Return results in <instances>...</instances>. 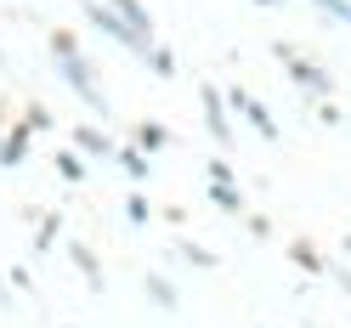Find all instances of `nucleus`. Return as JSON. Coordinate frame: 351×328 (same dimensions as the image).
<instances>
[{
    "instance_id": "nucleus-1",
    "label": "nucleus",
    "mask_w": 351,
    "mask_h": 328,
    "mask_svg": "<svg viewBox=\"0 0 351 328\" xmlns=\"http://www.w3.org/2000/svg\"><path fill=\"white\" fill-rule=\"evenodd\" d=\"M51 57H57V74H62V85H69V91L91 108V114H102L108 119V97H102V85H97V68L91 62L80 57V46H74V34H51Z\"/></svg>"
},
{
    "instance_id": "nucleus-2",
    "label": "nucleus",
    "mask_w": 351,
    "mask_h": 328,
    "mask_svg": "<svg viewBox=\"0 0 351 328\" xmlns=\"http://www.w3.org/2000/svg\"><path fill=\"white\" fill-rule=\"evenodd\" d=\"M85 17H91V23L108 34V40H119L125 51H136V57H153V34H142V29H130L125 17L114 12V6H102V0H91V6H85Z\"/></svg>"
},
{
    "instance_id": "nucleus-3",
    "label": "nucleus",
    "mask_w": 351,
    "mask_h": 328,
    "mask_svg": "<svg viewBox=\"0 0 351 328\" xmlns=\"http://www.w3.org/2000/svg\"><path fill=\"white\" fill-rule=\"evenodd\" d=\"M278 57H283V68H289V79L300 85V91H312V97H328V91H335V85H328V74L317 68V62H306V57H295L289 46H283V40H278V46H272Z\"/></svg>"
},
{
    "instance_id": "nucleus-4",
    "label": "nucleus",
    "mask_w": 351,
    "mask_h": 328,
    "mask_svg": "<svg viewBox=\"0 0 351 328\" xmlns=\"http://www.w3.org/2000/svg\"><path fill=\"white\" fill-rule=\"evenodd\" d=\"M227 102H232V114H238V119H250L255 136L278 142V119L267 114V102H261V97H250V91H227Z\"/></svg>"
},
{
    "instance_id": "nucleus-5",
    "label": "nucleus",
    "mask_w": 351,
    "mask_h": 328,
    "mask_svg": "<svg viewBox=\"0 0 351 328\" xmlns=\"http://www.w3.org/2000/svg\"><path fill=\"white\" fill-rule=\"evenodd\" d=\"M204 119H210V136L221 142V147H232V119H227V97L215 91V85H204Z\"/></svg>"
},
{
    "instance_id": "nucleus-6",
    "label": "nucleus",
    "mask_w": 351,
    "mask_h": 328,
    "mask_svg": "<svg viewBox=\"0 0 351 328\" xmlns=\"http://www.w3.org/2000/svg\"><path fill=\"white\" fill-rule=\"evenodd\" d=\"M69 260H74V266H80V277L91 283V289H102V266H97V255L85 249V244H69Z\"/></svg>"
},
{
    "instance_id": "nucleus-7",
    "label": "nucleus",
    "mask_w": 351,
    "mask_h": 328,
    "mask_svg": "<svg viewBox=\"0 0 351 328\" xmlns=\"http://www.w3.org/2000/svg\"><path fill=\"white\" fill-rule=\"evenodd\" d=\"M29 136H34V130H29V125H17L12 136L0 142V164H6V170H12V164H17V159H23V153H29Z\"/></svg>"
},
{
    "instance_id": "nucleus-8",
    "label": "nucleus",
    "mask_w": 351,
    "mask_h": 328,
    "mask_svg": "<svg viewBox=\"0 0 351 328\" xmlns=\"http://www.w3.org/2000/svg\"><path fill=\"white\" fill-rule=\"evenodd\" d=\"M74 142H80L85 153H97V159H108V153H114V142H108L102 130H91V125H74Z\"/></svg>"
},
{
    "instance_id": "nucleus-9",
    "label": "nucleus",
    "mask_w": 351,
    "mask_h": 328,
    "mask_svg": "<svg viewBox=\"0 0 351 328\" xmlns=\"http://www.w3.org/2000/svg\"><path fill=\"white\" fill-rule=\"evenodd\" d=\"M119 164H125V176H130V181H147V170H153L142 147H125V153H119Z\"/></svg>"
},
{
    "instance_id": "nucleus-10",
    "label": "nucleus",
    "mask_w": 351,
    "mask_h": 328,
    "mask_svg": "<svg viewBox=\"0 0 351 328\" xmlns=\"http://www.w3.org/2000/svg\"><path fill=\"white\" fill-rule=\"evenodd\" d=\"M147 294L159 300V312H176V289H170V277H159V272H147Z\"/></svg>"
},
{
    "instance_id": "nucleus-11",
    "label": "nucleus",
    "mask_w": 351,
    "mask_h": 328,
    "mask_svg": "<svg viewBox=\"0 0 351 328\" xmlns=\"http://www.w3.org/2000/svg\"><path fill=\"white\" fill-rule=\"evenodd\" d=\"M165 142H170V130H165V125H142V130H136V147H142V153H159Z\"/></svg>"
},
{
    "instance_id": "nucleus-12",
    "label": "nucleus",
    "mask_w": 351,
    "mask_h": 328,
    "mask_svg": "<svg viewBox=\"0 0 351 328\" xmlns=\"http://www.w3.org/2000/svg\"><path fill=\"white\" fill-rule=\"evenodd\" d=\"M210 199L221 204V210H238V204H244V199H238V187H232V181H210Z\"/></svg>"
},
{
    "instance_id": "nucleus-13",
    "label": "nucleus",
    "mask_w": 351,
    "mask_h": 328,
    "mask_svg": "<svg viewBox=\"0 0 351 328\" xmlns=\"http://www.w3.org/2000/svg\"><path fill=\"white\" fill-rule=\"evenodd\" d=\"M289 255H295V260H300V266H306V272H328V266H323V255H317V249H312V244H306V238H300V244H295V249H289Z\"/></svg>"
},
{
    "instance_id": "nucleus-14",
    "label": "nucleus",
    "mask_w": 351,
    "mask_h": 328,
    "mask_svg": "<svg viewBox=\"0 0 351 328\" xmlns=\"http://www.w3.org/2000/svg\"><path fill=\"white\" fill-rule=\"evenodd\" d=\"M312 6H317V12H328L335 23H346V29H351V0H312Z\"/></svg>"
},
{
    "instance_id": "nucleus-15",
    "label": "nucleus",
    "mask_w": 351,
    "mask_h": 328,
    "mask_svg": "<svg viewBox=\"0 0 351 328\" xmlns=\"http://www.w3.org/2000/svg\"><path fill=\"white\" fill-rule=\"evenodd\" d=\"M57 176H62V181H85V159H74V153H62V159H57Z\"/></svg>"
},
{
    "instance_id": "nucleus-16",
    "label": "nucleus",
    "mask_w": 351,
    "mask_h": 328,
    "mask_svg": "<svg viewBox=\"0 0 351 328\" xmlns=\"http://www.w3.org/2000/svg\"><path fill=\"white\" fill-rule=\"evenodd\" d=\"M125 221L130 227H147V199H142V192H130V199H125Z\"/></svg>"
},
{
    "instance_id": "nucleus-17",
    "label": "nucleus",
    "mask_w": 351,
    "mask_h": 328,
    "mask_svg": "<svg viewBox=\"0 0 351 328\" xmlns=\"http://www.w3.org/2000/svg\"><path fill=\"white\" fill-rule=\"evenodd\" d=\"M147 68H153V74L165 79V74H176V57H170L165 46H153V57H147Z\"/></svg>"
},
{
    "instance_id": "nucleus-18",
    "label": "nucleus",
    "mask_w": 351,
    "mask_h": 328,
    "mask_svg": "<svg viewBox=\"0 0 351 328\" xmlns=\"http://www.w3.org/2000/svg\"><path fill=\"white\" fill-rule=\"evenodd\" d=\"M182 260H187V266H215V255L199 249V244H182Z\"/></svg>"
},
{
    "instance_id": "nucleus-19",
    "label": "nucleus",
    "mask_w": 351,
    "mask_h": 328,
    "mask_svg": "<svg viewBox=\"0 0 351 328\" xmlns=\"http://www.w3.org/2000/svg\"><path fill=\"white\" fill-rule=\"evenodd\" d=\"M29 130H51V114H46V108H40V102L29 108Z\"/></svg>"
},
{
    "instance_id": "nucleus-20",
    "label": "nucleus",
    "mask_w": 351,
    "mask_h": 328,
    "mask_svg": "<svg viewBox=\"0 0 351 328\" xmlns=\"http://www.w3.org/2000/svg\"><path fill=\"white\" fill-rule=\"evenodd\" d=\"M210 181H232V164L227 159H210Z\"/></svg>"
},
{
    "instance_id": "nucleus-21",
    "label": "nucleus",
    "mask_w": 351,
    "mask_h": 328,
    "mask_svg": "<svg viewBox=\"0 0 351 328\" xmlns=\"http://www.w3.org/2000/svg\"><path fill=\"white\" fill-rule=\"evenodd\" d=\"M261 6H278V0H261Z\"/></svg>"
}]
</instances>
